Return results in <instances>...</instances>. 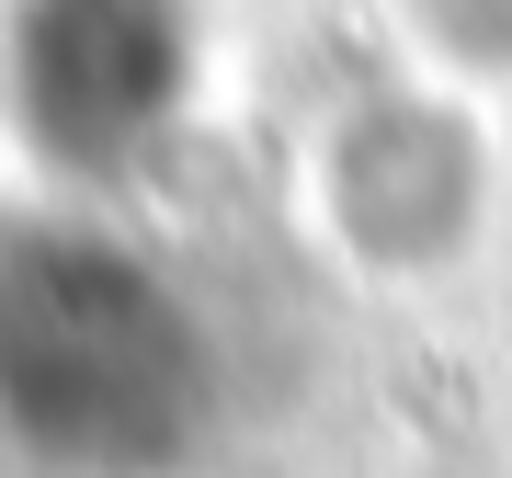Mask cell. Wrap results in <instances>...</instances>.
Instances as JSON below:
<instances>
[{
	"label": "cell",
	"instance_id": "obj_1",
	"mask_svg": "<svg viewBox=\"0 0 512 478\" xmlns=\"http://www.w3.org/2000/svg\"><path fill=\"white\" fill-rule=\"evenodd\" d=\"M228 422L205 296L148 239L46 205L0 228V467L183 478Z\"/></svg>",
	"mask_w": 512,
	"mask_h": 478
},
{
	"label": "cell",
	"instance_id": "obj_2",
	"mask_svg": "<svg viewBox=\"0 0 512 478\" xmlns=\"http://www.w3.org/2000/svg\"><path fill=\"white\" fill-rule=\"evenodd\" d=\"M194 0H0V126L57 194H126L194 114Z\"/></svg>",
	"mask_w": 512,
	"mask_h": 478
},
{
	"label": "cell",
	"instance_id": "obj_3",
	"mask_svg": "<svg viewBox=\"0 0 512 478\" xmlns=\"http://www.w3.org/2000/svg\"><path fill=\"white\" fill-rule=\"evenodd\" d=\"M444 57H512V0H399Z\"/></svg>",
	"mask_w": 512,
	"mask_h": 478
}]
</instances>
